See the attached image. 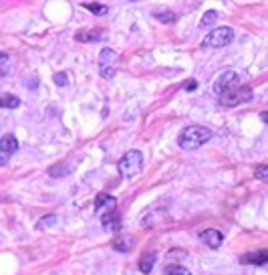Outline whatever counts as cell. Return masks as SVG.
Masks as SVG:
<instances>
[{
  "label": "cell",
  "mask_w": 268,
  "mask_h": 275,
  "mask_svg": "<svg viewBox=\"0 0 268 275\" xmlns=\"http://www.w3.org/2000/svg\"><path fill=\"white\" fill-rule=\"evenodd\" d=\"M214 138V131L206 125H190L186 127L180 138H178V146L182 150H198L200 146H204L206 142H210Z\"/></svg>",
  "instance_id": "6da1fadb"
},
{
  "label": "cell",
  "mask_w": 268,
  "mask_h": 275,
  "mask_svg": "<svg viewBox=\"0 0 268 275\" xmlns=\"http://www.w3.org/2000/svg\"><path fill=\"white\" fill-rule=\"evenodd\" d=\"M19 105H21V99L15 97L13 93H3V95H0V107H3V109H15Z\"/></svg>",
  "instance_id": "2e32d148"
},
{
  "label": "cell",
  "mask_w": 268,
  "mask_h": 275,
  "mask_svg": "<svg viewBox=\"0 0 268 275\" xmlns=\"http://www.w3.org/2000/svg\"><path fill=\"white\" fill-rule=\"evenodd\" d=\"M57 221H59V219H57L55 215H47V217H43V219L37 223V227H39V229H49V227H55Z\"/></svg>",
  "instance_id": "ffe728a7"
},
{
  "label": "cell",
  "mask_w": 268,
  "mask_h": 275,
  "mask_svg": "<svg viewBox=\"0 0 268 275\" xmlns=\"http://www.w3.org/2000/svg\"><path fill=\"white\" fill-rule=\"evenodd\" d=\"M244 83H242V77L236 73V71H224V73H220L218 77H216V81H214V93L218 95V97H222V95H226V93H230V91H234V89H238V87H242Z\"/></svg>",
  "instance_id": "277c9868"
},
{
  "label": "cell",
  "mask_w": 268,
  "mask_h": 275,
  "mask_svg": "<svg viewBox=\"0 0 268 275\" xmlns=\"http://www.w3.org/2000/svg\"><path fill=\"white\" fill-rule=\"evenodd\" d=\"M9 53H0V77H5L9 73Z\"/></svg>",
  "instance_id": "44dd1931"
},
{
  "label": "cell",
  "mask_w": 268,
  "mask_h": 275,
  "mask_svg": "<svg viewBox=\"0 0 268 275\" xmlns=\"http://www.w3.org/2000/svg\"><path fill=\"white\" fill-rule=\"evenodd\" d=\"M260 119H262L264 123H268V111H262V113H260Z\"/></svg>",
  "instance_id": "d4e9b609"
},
{
  "label": "cell",
  "mask_w": 268,
  "mask_h": 275,
  "mask_svg": "<svg viewBox=\"0 0 268 275\" xmlns=\"http://www.w3.org/2000/svg\"><path fill=\"white\" fill-rule=\"evenodd\" d=\"M198 237H200V241H202L204 245H208V247H212V249H218V247L222 245V241H224V235H222L220 231H216V229H206V231H202Z\"/></svg>",
  "instance_id": "8fae6325"
},
{
  "label": "cell",
  "mask_w": 268,
  "mask_h": 275,
  "mask_svg": "<svg viewBox=\"0 0 268 275\" xmlns=\"http://www.w3.org/2000/svg\"><path fill=\"white\" fill-rule=\"evenodd\" d=\"M254 176H256L258 180H262V182H268V166H266V164L258 166L256 172H254Z\"/></svg>",
  "instance_id": "7402d4cb"
},
{
  "label": "cell",
  "mask_w": 268,
  "mask_h": 275,
  "mask_svg": "<svg viewBox=\"0 0 268 275\" xmlns=\"http://www.w3.org/2000/svg\"><path fill=\"white\" fill-rule=\"evenodd\" d=\"M240 263L242 265H266L268 263V249L244 253V255H240Z\"/></svg>",
  "instance_id": "9c48e42d"
},
{
  "label": "cell",
  "mask_w": 268,
  "mask_h": 275,
  "mask_svg": "<svg viewBox=\"0 0 268 275\" xmlns=\"http://www.w3.org/2000/svg\"><path fill=\"white\" fill-rule=\"evenodd\" d=\"M234 41V29L230 27H220L216 31H210L204 41H202V47L204 49H222L226 45H230Z\"/></svg>",
  "instance_id": "3957f363"
},
{
  "label": "cell",
  "mask_w": 268,
  "mask_h": 275,
  "mask_svg": "<svg viewBox=\"0 0 268 275\" xmlns=\"http://www.w3.org/2000/svg\"><path fill=\"white\" fill-rule=\"evenodd\" d=\"M218 19H220V13H218V11H208V13L202 17L200 27H202V29H208V27H212V25H214Z\"/></svg>",
  "instance_id": "e0dca14e"
},
{
  "label": "cell",
  "mask_w": 268,
  "mask_h": 275,
  "mask_svg": "<svg viewBox=\"0 0 268 275\" xmlns=\"http://www.w3.org/2000/svg\"><path fill=\"white\" fill-rule=\"evenodd\" d=\"M83 9H87L89 13L97 15V17H105L109 13V7H105V5H91V3H87V5H83Z\"/></svg>",
  "instance_id": "ac0fdd59"
},
{
  "label": "cell",
  "mask_w": 268,
  "mask_h": 275,
  "mask_svg": "<svg viewBox=\"0 0 268 275\" xmlns=\"http://www.w3.org/2000/svg\"><path fill=\"white\" fill-rule=\"evenodd\" d=\"M252 97H254V91H252L248 85H242V87H238V89H234V91L222 95V97H220V103L226 105V107H236V105H240V103L252 101Z\"/></svg>",
  "instance_id": "5b68a950"
},
{
  "label": "cell",
  "mask_w": 268,
  "mask_h": 275,
  "mask_svg": "<svg viewBox=\"0 0 268 275\" xmlns=\"http://www.w3.org/2000/svg\"><path fill=\"white\" fill-rule=\"evenodd\" d=\"M196 87H198V81H196V79H190V83H186L184 89H186V91H194Z\"/></svg>",
  "instance_id": "cb8c5ba5"
},
{
  "label": "cell",
  "mask_w": 268,
  "mask_h": 275,
  "mask_svg": "<svg viewBox=\"0 0 268 275\" xmlns=\"http://www.w3.org/2000/svg\"><path fill=\"white\" fill-rule=\"evenodd\" d=\"M53 81H55L59 87H65V85L69 83V75H67V73H55Z\"/></svg>",
  "instance_id": "603a6c76"
},
{
  "label": "cell",
  "mask_w": 268,
  "mask_h": 275,
  "mask_svg": "<svg viewBox=\"0 0 268 275\" xmlns=\"http://www.w3.org/2000/svg\"><path fill=\"white\" fill-rule=\"evenodd\" d=\"M101 225L105 231H119L123 227V221H121V213L119 211H111V213H105L101 215Z\"/></svg>",
  "instance_id": "30bf717a"
},
{
  "label": "cell",
  "mask_w": 268,
  "mask_h": 275,
  "mask_svg": "<svg viewBox=\"0 0 268 275\" xmlns=\"http://www.w3.org/2000/svg\"><path fill=\"white\" fill-rule=\"evenodd\" d=\"M117 170H119L121 178H127V180L133 178V176H138L144 170V154L140 150L125 152L117 162Z\"/></svg>",
  "instance_id": "7a4b0ae2"
},
{
  "label": "cell",
  "mask_w": 268,
  "mask_h": 275,
  "mask_svg": "<svg viewBox=\"0 0 268 275\" xmlns=\"http://www.w3.org/2000/svg\"><path fill=\"white\" fill-rule=\"evenodd\" d=\"M107 35H105V31H79L77 35H75V39L77 41H81V43H93V41H101V39H105Z\"/></svg>",
  "instance_id": "7c38bea8"
},
{
  "label": "cell",
  "mask_w": 268,
  "mask_h": 275,
  "mask_svg": "<svg viewBox=\"0 0 268 275\" xmlns=\"http://www.w3.org/2000/svg\"><path fill=\"white\" fill-rule=\"evenodd\" d=\"M115 63H117V53L113 49H101L99 53V73L105 79L115 77Z\"/></svg>",
  "instance_id": "8992f818"
},
{
  "label": "cell",
  "mask_w": 268,
  "mask_h": 275,
  "mask_svg": "<svg viewBox=\"0 0 268 275\" xmlns=\"http://www.w3.org/2000/svg\"><path fill=\"white\" fill-rule=\"evenodd\" d=\"M164 275H192V273L182 265H168L164 269Z\"/></svg>",
  "instance_id": "d6986e66"
},
{
  "label": "cell",
  "mask_w": 268,
  "mask_h": 275,
  "mask_svg": "<svg viewBox=\"0 0 268 275\" xmlns=\"http://www.w3.org/2000/svg\"><path fill=\"white\" fill-rule=\"evenodd\" d=\"M115 209H117V198H115V196L105 194V192L97 194V198H95V211H97L99 215L111 213V211H115Z\"/></svg>",
  "instance_id": "ba28073f"
},
{
  "label": "cell",
  "mask_w": 268,
  "mask_h": 275,
  "mask_svg": "<svg viewBox=\"0 0 268 275\" xmlns=\"http://www.w3.org/2000/svg\"><path fill=\"white\" fill-rule=\"evenodd\" d=\"M154 17H156V21H160V23H164V25H174V23L178 21V15H176L174 11H168V9L156 11Z\"/></svg>",
  "instance_id": "9a60e30c"
},
{
  "label": "cell",
  "mask_w": 268,
  "mask_h": 275,
  "mask_svg": "<svg viewBox=\"0 0 268 275\" xmlns=\"http://www.w3.org/2000/svg\"><path fill=\"white\" fill-rule=\"evenodd\" d=\"M17 150H19V140H17V135H13V133L3 135V140H0V164L5 166Z\"/></svg>",
  "instance_id": "52a82bcc"
},
{
  "label": "cell",
  "mask_w": 268,
  "mask_h": 275,
  "mask_svg": "<svg viewBox=\"0 0 268 275\" xmlns=\"http://www.w3.org/2000/svg\"><path fill=\"white\" fill-rule=\"evenodd\" d=\"M133 245H136V239L133 237H119L113 241V249L119 253H129L133 249Z\"/></svg>",
  "instance_id": "4fadbf2b"
},
{
  "label": "cell",
  "mask_w": 268,
  "mask_h": 275,
  "mask_svg": "<svg viewBox=\"0 0 268 275\" xmlns=\"http://www.w3.org/2000/svg\"><path fill=\"white\" fill-rule=\"evenodd\" d=\"M154 265H156V253H144V255L140 257V271H142V273L150 275L152 269H154Z\"/></svg>",
  "instance_id": "5bb4252c"
}]
</instances>
